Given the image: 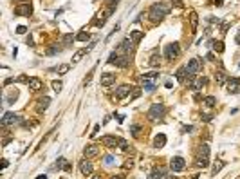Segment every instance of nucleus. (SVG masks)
I'll return each instance as SVG.
<instances>
[{
    "mask_svg": "<svg viewBox=\"0 0 240 179\" xmlns=\"http://www.w3.org/2000/svg\"><path fill=\"white\" fill-rule=\"evenodd\" d=\"M170 9H172V6H170V4H164V2L154 4V6L150 7V11H148V16H150V20L154 22V24H157V22H161L168 13H170Z\"/></svg>",
    "mask_w": 240,
    "mask_h": 179,
    "instance_id": "obj_1",
    "label": "nucleus"
},
{
    "mask_svg": "<svg viewBox=\"0 0 240 179\" xmlns=\"http://www.w3.org/2000/svg\"><path fill=\"white\" fill-rule=\"evenodd\" d=\"M166 114V107L161 105V103H154V105L150 107V110H148V119L150 121H157V119H163Z\"/></svg>",
    "mask_w": 240,
    "mask_h": 179,
    "instance_id": "obj_2",
    "label": "nucleus"
},
{
    "mask_svg": "<svg viewBox=\"0 0 240 179\" xmlns=\"http://www.w3.org/2000/svg\"><path fill=\"white\" fill-rule=\"evenodd\" d=\"M179 54H181V45H179V42H173V43H170V45L166 47V51H164V58H166L168 62H173Z\"/></svg>",
    "mask_w": 240,
    "mask_h": 179,
    "instance_id": "obj_3",
    "label": "nucleus"
},
{
    "mask_svg": "<svg viewBox=\"0 0 240 179\" xmlns=\"http://www.w3.org/2000/svg\"><path fill=\"white\" fill-rule=\"evenodd\" d=\"M170 168L173 170V172H182V170L186 168V161L181 158V156H175V158H172V161H170Z\"/></svg>",
    "mask_w": 240,
    "mask_h": 179,
    "instance_id": "obj_4",
    "label": "nucleus"
},
{
    "mask_svg": "<svg viewBox=\"0 0 240 179\" xmlns=\"http://www.w3.org/2000/svg\"><path fill=\"white\" fill-rule=\"evenodd\" d=\"M15 13L16 15H20V16H29L33 13V6L29 2H24V4H18L16 7H15Z\"/></svg>",
    "mask_w": 240,
    "mask_h": 179,
    "instance_id": "obj_5",
    "label": "nucleus"
},
{
    "mask_svg": "<svg viewBox=\"0 0 240 179\" xmlns=\"http://www.w3.org/2000/svg\"><path fill=\"white\" fill-rule=\"evenodd\" d=\"M134 47H136V43L132 42V38L128 36V38H125L123 42L119 43V53L128 54V53H132V51H134Z\"/></svg>",
    "mask_w": 240,
    "mask_h": 179,
    "instance_id": "obj_6",
    "label": "nucleus"
},
{
    "mask_svg": "<svg viewBox=\"0 0 240 179\" xmlns=\"http://www.w3.org/2000/svg\"><path fill=\"white\" fill-rule=\"evenodd\" d=\"M20 121V116L15 114V112H6L4 118H2V127H7V125H13V123H18Z\"/></svg>",
    "mask_w": 240,
    "mask_h": 179,
    "instance_id": "obj_7",
    "label": "nucleus"
},
{
    "mask_svg": "<svg viewBox=\"0 0 240 179\" xmlns=\"http://www.w3.org/2000/svg\"><path fill=\"white\" fill-rule=\"evenodd\" d=\"M101 143H103L105 147L116 148L117 145H119V137H116V136H103V137H101Z\"/></svg>",
    "mask_w": 240,
    "mask_h": 179,
    "instance_id": "obj_8",
    "label": "nucleus"
},
{
    "mask_svg": "<svg viewBox=\"0 0 240 179\" xmlns=\"http://www.w3.org/2000/svg\"><path fill=\"white\" fill-rule=\"evenodd\" d=\"M186 71H188L190 74H197L199 71H200V62H199L197 58L190 60V62L186 63Z\"/></svg>",
    "mask_w": 240,
    "mask_h": 179,
    "instance_id": "obj_9",
    "label": "nucleus"
},
{
    "mask_svg": "<svg viewBox=\"0 0 240 179\" xmlns=\"http://www.w3.org/2000/svg\"><path fill=\"white\" fill-rule=\"evenodd\" d=\"M80 170H81V174L83 176H90L92 174V170H94V167H92V163L89 161V159L85 158L81 163H80Z\"/></svg>",
    "mask_w": 240,
    "mask_h": 179,
    "instance_id": "obj_10",
    "label": "nucleus"
},
{
    "mask_svg": "<svg viewBox=\"0 0 240 179\" xmlns=\"http://www.w3.org/2000/svg\"><path fill=\"white\" fill-rule=\"evenodd\" d=\"M114 82H116V76L112 73H105V74H101V78H99V83L103 85V87H110Z\"/></svg>",
    "mask_w": 240,
    "mask_h": 179,
    "instance_id": "obj_11",
    "label": "nucleus"
},
{
    "mask_svg": "<svg viewBox=\"0 0 240 179\" xmlns=\"http://www.w3.org/2000/svg\"><path fill=\"white\" fill-rule=\"evenodd\" d=\"M27 87H29V91H40V89L43 87V82L40 80V78L33 76L31 80H29V83H27Z\"/></svg>",
    "mask_w": 240,
    "mask_h": 179,
    "instance_id": "obj_12",
    "label": "nucleus"
},
{
    "mask_svg": "<svg viewBox=\"0 0 240 179\" xmlns=\"http://www.w3.org/2000/svg\"><path fill=\"white\" fill-rule=\"evenodd\" d=\"M98 154H99V147H96V145H89V147H85V150H83V156L87 159L94 158Z\"/></svg>",
    "mask_w": 240,
    "mask_h": 179,
    "instance_id": "obj_13",
    "label": "nucleus"
},
{
    "mask_svg": "<svg viewBox=\"0 0 240 179\" xmlns=\"http://www.w3.org/2000/svg\"><path fill=\"white\" fill-rule=\"evenodd\" d=\"M238 91H240V78H231L229 83H228V92L235 94V92H238Z\"/></svg>",
    "mask_w": 240,
    "mask_h": 179,
    "instance_id": "obj_14",
    "label": "nucleus"
},
{
    "mask_svg": "<svg viewBox=\"0 0 240 179\" xmlns=\"http://www.w3.org/2000/svg\"><path fill=\"white\" fill-rule=\"evenodd\" d=\"M130 87L128 85H121V87H117V91H116V98L117 100H123V98H126V96L130 94Z\"/></svg>",
    "mask_w": 240,
    "mask_h": 179,
    "instance_id": "obj_15",
    "label": "nucleus"
},
{
    "mask_svg": "<svg viewBox=\"0 0 240 179\" xmlns=\"http://www.w3.org/2000/svg\"><path fill=\"white\" fill-rule=\"evenodd\" d=\"M204 85H206V78L200 76V78H197V80H193V82L190 83V87H191V91H200Z\"/></svg>",
    "mask_w": 240,
    "mask_h": 179,
    "instance_id": "obj_16",
    "label": "nucleus"
},
{
    "mask_svg": "<svg viewBox=\"0 0 240 179\" xmlns=\"http://www.w3.org/2000/svg\"><path fill=\"white\" fill-rule=\"evenodd\" d=\"M157 76H159V73H145L141 76V82L143 83H154L157 80Z\"/></svg>",
    "mask_w": 240,
    "mask_h": 179,
    "instance_id": "obj_17",
    "label": "nucleus"
},
{
    "mask_svg": "<svg viewBox=\"0 0 240 179\" xmlns=\"http://www.w3.org/2000/svg\"><path fill=\"white\" fill-rule=\"evenodd\" d=\"M166 145V136L164 134H157L154 137V148H163Z\"/></svg>",
    "mask_w": 240,
    "mask_h": 179,
    "instance_id": "obj_18",
    "label": "nucleus"
},
{
    "mask_svg": "<svg viewBox=\"0 0 240 179\" xmlns=\"http://www.w3.org/2000/svg\"><path fill=\"white\" fill-rule=\"evenodd\" d=\"M49 103H51V98H49V96H43L42 100L38 101V107H36V109H38V112H45V110H47V107H49Z\"/></svg>",
    "mask_w": 240,
    "mask_h": 179,
    "instance_id": "obj_19",
    "label": "nucleus"
},
{
    "mask_svg": "<svg viewBox=\"0 0 240 179\" xmlns=\"http://www.w3.org/2000/svg\"><path fill=\"white\" fill-rule=\"evenodd\" d=\"M116 7H117V0H114V2H108V6H107V9H105L103 13V20H107L112 13L116 11Z\"/></svg>",
    "mask_w": 240,
    "mask_h": 179,
    "instance_id": "obj_20",
    "label": "nucleus"
},
{
    "mask_svg": "<svg viewBox=\"0 0 240 179\" xmlns=\"http://www.w3.org/2000/svg\"><path fill=\"white\" fill-rule=\"evenodd\" d=\"M128 63H130V58H128V54H121V53H119V58L116 60L114 65H117V67H128Z\"/></svg>",
    "mask_w": 240,
    "mask_h": 179,
    "instance_id": "obj_21",
    "label": "nucleus"
},
{
    "mask_svg": "<svg viewBox=\"0 0 240 179\" xmlns=\"http://www.w3.org/2000/svg\"><path fill=\"white\" fill-rule=\"evenodd\" d=\"M148 63H150L152 67H159V63H161V56H159V51H157V49L152 53L150 60H148Z\"/></svg>",
    "mask_w": 240,
    "mask_h": 179,
    "instance_id": "obj_22",
    "label": "nucleus"
},
{
    "mask_svg": "<svg viewBox=\"0 0 240 179\" xmlns=\"http://www.w3.org/2000/svg\"><path fill=\"white\" fill-rule=\"evenodd\" d=\"M175 76H177V80L181 82V83H184V82H186V78H188V71H186V67H181L177 73H175Z\"/></svg>",
    "mask_w": 240,
    "mask_h": 179,
    "instance_id": "obj_23",
    "label": "nucleus"
},
{
    "mask_svg": "<svg viewBox=\"0 0 240 179\" xmlns=\"http://www.w3.org/2000/svg\"><path fill=\"white\" fill-rule=\"evenodd\" d=\"M143 36H145L143 31H137V29H136V31H130V38H132V42L136 43V45L143 40Z\"/></svg>",
    "mask_w": 240,
    "mask_h": 179,
    "instance_id": "obj_24",
    "label": "nucleus"
},
{
    "mask_svg": "<svg viewBox=\"0 0 240 179\" xmlns=\"http://www.w3.org/2000/svg\"><path fill=\"white\" fill-rule=\"evenodd\" d=\"M87 53H89V47H85V49H80L78 53H74V54H72V63H78Z\"/></svg>",
    "mask_w": 240,
    "mask_h": 179,
    "instance_id": "obj_25",
    "label": "nucleus"
},
{
    "mask_svg": "<svg viewBox=\"0 0 240 179\" xmlns=\"http://www.w3.org/2000/svg\"><path fill=\"white\" fill-rule=\"evenodd\" d=\"M197 156H202V158H209V145H208V143H202V145L199 147Z\"/></svg>",
    "mask_w": 240,
    "mask_h": 179,
    "instance_id": "obj_26",
    "label": "nucleus"
},
{
    "mask_svg": "<svg viewBox=\"0 0 240 179\" xmlns=\"http://www.w3.org/2000/svg\"><path fill=\"white\" fill-rule=\"evenodd\" d=\"M195 165H197V167H200V168H206V167L209 165V158L197 156V158H195Z\"/></svg>",
    "mask_w": 240,
    "mask_h": 179,
    "instance_id": "obj_27",
    "label": "nucleus"
},
{
    "mask_svg": "<svg viewBox=\"0 0 240 179\" xmlns=\"http://www.w3.org/2000/svg\"><path fill=\"white\" fill-rule=\"evenodd\" d=\"M190 24H191V29H193V31H197L199 16H197V13H195V11H191V13H190Z\"/></svg>",
    "mask_w": 240,
    "mask_h": 179,
    "instance_id": "obj_28",
    "label": "nucleus"
},
{
    "mask_svg": "<svg viewBox=\"0 0 240 179\" xmlns=\"http://www.w3.org/2000/svg\"><path fill=\"white\" fill-rule=\"evenodd\" d=\"M69 69H71V63H62L56 67V73H58V76H62V74L69 73Z\"/></svg>",
    "mask_w": 240,
    "mask_h": 179,
    "instance_id": "obj_29",
    "label": "nucleus"
},
{
    "mask_svg": "<svg viewBox=\"0 0 240 179\" xmlns=\"http://www.w3.org/2000/svg\"><path fill=\"white\" fill-rule=\"evenodd\" d=\"M215 80H217L219 85H224L226 83V73H224V71H219V73L215 74Z\"/></svg>",
    "mask_w": 240,
    "mask_h": 179,
    "instance_id": "obj_30",
    "label": "nucleus"
},
{
    "mask_svg": "<svg viewBox=\"0 0 240 179\" xmlns=\"http://www.w3.org/2000/svg\"><path fill=\"white\" fill-rule=\"evenodd\" d=\"M215 103H217V98H215V96H206V98H204V105L209 107V109L215 107Z\"/></svg>",
    "mask_w": 240,
    "mask_h": 179,
    "instance_id": "obj_31",
    "label": "nucleus"
},
{
    "mask_svg": "<svg viewBox=\"0 0 240 179\" xmlns=\"http://www.w3.org/2000/svg\"><path fill=\"white\" fill-rule=\"evenodd\" d=\"M76 40H78V42H89V40H90V33L81 31L78 36H76Z\"/></svg>",
    "mask_w": 240,
    "mask_h": 179,
    "instance_id": "obj_32",
    "label": "nucleus"
},
{
    "mask_svg": "<svg viewBox=\"0 0 240 179\" xmlns=\"http://www.w3.org/2000/svg\"><path fill=\"white\" fill-rule=\"evenodd\" d=\"M117 147L121 148V150H125V152H126V150H130V148H132V147H130V143H128L126 139H123V137H119V145H117Z\"/></svg>",
    "mask_w": 240,
    "mask_h": 179,
    "instance_id": "obj_33",
    "label": "nucleus"
},
{
    "mask_svg": "<svg viewBox=\"0 0 240 179\" xmlns=\"http://www.w3.org/2000/svg\"><path fill=\"white\" fill-rule=\"evenodd\" d=\"M65 165H67V159H65V158H58V159H56V165L52 167V170H56V168H63Z\"/></svg>",
    "mask_w": 240,
    "mask_h": 179,
    "instance_id": "obj_34",
    "label": "nucleus"
},
{
    "mask_svg": "<svg viewBox=\"0 0 240 179\" xmlns=\"http://www.w3.org/2000/svg\"><path fill=\"white\" fill-rule=\"evenodd\" d=\"M51 85H52V91H54V92H60V91L63 89V83L60 82V80H54Z\"/></svg>",
    "mask_w": 240,
    "mask_h": 179,
    "instance_id": "obj_35",
    "label": "nucleus"
},
{
    "mask_svg": "<svg viewBox=\"0 0 240 179\" xmlns=\"http://www.w3.org/2000/svg\"><path fill=\"white\" fill-rule=\"evenodd\" d=\"M222 167H224V163H222V161H217V163H215V167H213V170H211V176H217V172H219Z\"/></svg>",
    "mask_w": 240,
    "mask_h": 179,
    "instance_id": "obj_36",
    "label": "nucleus"
},
{
    "mask_svg": "<svg viewBox=\"0 0 240 179\" xmlns=\"http://www.w3.org/2000/svg\"><path fill=\"white\" fill-rule=\"evenodd\" d=\"M117 58H119V51H114V53H110V56H108V63H112V65H114Z\"/></svg>",
    "mask_w": 240,
    "mask_h": 179,
    "instance_id": "obj_37",
    "label": "nucleus"
},
{
    "mask_svg": "<svg viewBox=\"0 0 240 179\" xmlns=\"http://www.w3.org/2000/svg\"><path fill=\"white\" fill-rule=\"evenodd\" d=\"M143 91H145V92H154V91H155V85L154 83H143Z\"/></svg>",
    "mask_w": 240,
    "mask_h": 179,
    "instance_id": "obj_38",
    "label": "nucleus"
},
{
    "mask_svg": "<svg viewBox=\"0 0 240 179\" xmlns=\"http://www.w3.org/2000/svg\"><path fill=\"white\" fill-rule=\"evenodd\" d=\"M213 49H215L217 53H222V51H224V42H215L213 43Z\"/></svg>",
    "mask_w": 240,
    "mask_h": 179,
    "instance_id": "obj_39",
    "label": "nucleus"
},
{
    "mask_svg": "<svg viewBox=\"0 0 240 179\" xmlns=\"http://www.w3.org/2000/svg\"><path fill=\"white\" fill-rule=\"evenodd\" d=\"M72 42H74V36H72V34H67V36L63 38V45H65V47H67V45H71Z\"/></svg>",
    "mask_w": 240,
    "mask_h": 179,
    "instance_id": "obj_40",
    "label": "nucleus"
},
{
    "mask_svg": "<svg viewBox=\"0 0 240 179\" xmlns=\"http://www.w3.org/2000/svg\"><path fill=\"white\" fill-rule=\"evenodd\" d=\"M130 132H132L134 136H139V132H141V127H139V125H132V127H130Z\"/></svg>",
    "mask_w": 240,
    "mask_h": 179,
    "instance_id": "obj_41",
    "label": "nucleus"
},
{
    "mask_svg": "<svg viewBox=\"0 0 240 179\" xmlns=\"http://www.w3.org/2000/svg\"><path fill=\"white\" fill-rule=\"evenodd\" d=\"M29 80H31V78H27L25 74H20V76L16 78V82H22V83H29Z\"/></svg>",
    "mask_w": 240,
    "mask_h": 179,
    "instance_id": "obj_42",
    "label": "nucleus"
},
{
    "mask_svg": "<svg viewBox=\"0 0 240 179\" xmlns=\"http://www.w3.org/2000/svg\"><path fill=\"white\" fill-rule=\"evenodd\" d=\"M114 161H116V159H114V156H112V154H108V156H105V163H107V165H112Z\"/></svg>",
    "mask_w": 240,
    "mask_h": 179,
    "instance_id": "obj_43",
    "label": "nucleus"
},
{
    "mask_svg": "<svg viewBox=\"0 0 240 179\" xmlns=\"http://www.w3.org/2000/svg\"><path fill=\"white\" fill-rule=\"evenodd\" d=\"M132 167H134V161H132V159H128V161H125V165H123V168H125V170L132 168Z\"/></svg>",
    "mask_w": 240,
    "mask_h": 179,
    "instance_id": "obj_44",
    "label": "nucleus"
},
{
    "mask_svg": "<svg viewBox=\"0 0 240 179\" xmlns=\"http://www.w3.org/2000/svg\"><path fill=\"white\" fill-rule=\"evenodd\" d=\"M16 33L24 34V33H27V27H25V25H18V27H16Z\"/></svg>",
    "mask_w": 240,
    "mask_h": 179,
    "instance_id": "obj_45",
    "label": "nucleus"
},
{
    "mask_svg": "<svg viewBox=\"0 0 240 179\" xmlns=\"http://www.w3.org/2000/svg\"><path fill=\"white\" fill-rule=\"evenodd\" d=\"M206 60H209V62H215V54H213V53H208V54H206Z\"/></svg>",
    "mask_w": 240,
    "mask_h": 179,
    "instance_id": "obj_46",
    "label": "nucleus"
},
{
    "mask_svg": "<svg viewBox=\"0 0 240 179\" xmlns=\"http://www.w3.org/2000/svg\"><path fill=\"white\" fill-rule=\"evenodd\" d=\"M139 96H141V91L136 89V91H134V94H132V100H136V98H139Z\"/></svg>",
    "mask_w": 240,
    "mask_h": 179,
    "instance_id": "obj_47",
    "label": "nucleus"
},
{
    "mask_svg": "<svg viewBox=\"0 0 240 179\" xmlns=\"http://www.w3.org/2000/svg\"><path fill=\"white\" fill-rule=\"evenodd\" d=\"M202 119H204V121H211L213 116H211V114H202Z\"/></svg>",
    "mask_w": 240,
    "mask_h": 179,
    "instance_id": "obj_48",
    "label": "nucleus"
},
{
    "mask_svg": "<svg viewBox=\"0 0 240 179\" xmlns=\"http://www.w3.org/2000/svg\"><path fill=\"white\" fill-rule=\"evenodd\" d=\"M228 27H229V24H228V22H224V24H222V33L228 31Z\"/></svg>",
    "mask_w": 240,
    "mask_h": 179,
    "instance_id": "obj_49",
    "label": "nucleus"
},
{
    "mask_svg": "<svg viewBox=\"0 0 240 179\" xmlns=\"http://www.w3.org/2000/svg\"><path fill=\"white\" fill-rule=\"evenodd\" d=\"M208 22H211V24H215V22H217V24H219V18H215V16H209V18H208Z\"/></svg>",
    "mask_w": 240,
    "mask_h": 179,
    "instance_id": "obj_50",
    "label": "nucleus"
},
{
    "mask_svg": "<svg viewBox=\"0 0 240 179\" xmlns=\"http://www.w3.org/2000/svg\"><path fill=\"white\" fill-rule=\"evenodd\" d=\"M112 179H125V174H117V176H112Z\"/></svg>",
    "mask_w": 240,
    "mask_h": 179,
    "instance_id": "obj_51",
    "label": "nucleus"
},
{
    "mask_svg": "<svg viewBox=\"0 0 240 179\" xmlns=\"http://www.w3.org/2000/svg\"><path fill=\"white\" fill-rule=\"evenodd\" d=\"M71 168H72V167H71V163H67V165L63 167V170H65V172H71Z\"/></svg>",
    "mask_w": 240,
    "mask_h": 179,
    "instance_id": "obj_52",
    "label": "nucleus"
},
{
    "mask_svg": "<svg viewBox=\"0 0 240 179\" xmlns=\"http://www.w3.org/2000/svg\"><path fill=\"white\" fill-rule=\"evenodd\" d=\"M7 165H9V161H7V159H2V168H6Z\"/></svg>",
    "mask_w": 240,
    "mask_h": 179,
    "instance_id": "obj_53",
    "label": "nucleus"
},
{
    "mask_svg": "<svg viewBox=\"0 0 240 179\" xmlns=\"http://www.w3.org/2000/svg\"><path fill=\"white\" fill-rule=\"evenodd\" d=\"M98 130H99V125H96V127H94V132H92L90 136H96V134H98Z\"/></svg>",
    "mask_w": 240,
    "mask_h": 179,
    "instance_id": "obj_54",
    "label": "nucleus"
},
{
    "mask_svg": "<svg viewBox=\"0 0 240 179\" xmlns=\"http://www.w3.org/2000/svg\"><path fill=\"white\" fill-rule=\"evenodd\" d=\"M27 43H29V45H34V42H33V36H31V34H29V38H27Z\"/></svg>",
    "mask_w": 240,
    "mask_h": 179,
    "instance_id": "obj_55",
    "label": "nucleus"
},
{
    "mask_svg": "<svg viewBox=\"0 0 240 179\" xmlns=\"http://www.w3.org/2000/svg\"><path fill=\"white\" fill-rule=\"evenodd\" d=\"M173 4H175V6H177V7H182V2H181V0H175V2H173Z\"/></svg>",
    "mask_w": 240,
    "mask_h": 179,
    "instance_id": "obj_56",
    "label": "nucleus"
},
{
    "mask_svg": "<svg viewBox=\"0 0 240 179\" xmlns=\"http://www.w3.org/2000/svg\"><path fill=\"white\" fill-rule=\"evenodd\" d=\"M36 179H47V176H45V174H42V176H38Z\"/></svg>",
    "mask_w": 240,
    "mask_h": 179,
    "instance_id": "obj_57",
    "label": "nucleus"
},
{
    "mask_svg": "<svg viewBox=\"0 0 240 179\" xmlns=\"http://www.w3.org/2000/svg\"><path fill=\"white\" fill-rule=\"evenodd\" d=\"M237 43H240V34H238V36H237Z\"/></svg>",
    "mask_w": 240,
    "mask_h": 179,
    "instance_id": "obj_58",
    "label": "nucleus"
},
{
    "mask_svg": "<svg viewBox=\"0 0 240 179\" xmlns=\"http://www.w3.org/2000/svg\"><path fill=\"white\" fill-rule=\"evenodd\" d=\"M92 179H101V176H94V177H92Z\"/></svg>",
    "mask_w": 240,
    "mask_h": 179,
    "instance_id": "obj_59",
    "label": "nucleus"
},
{
    "mask_svg": "<svg viewBox=\"0 0 240 179\" xmlns=\"http://www.w3.org/2000/svg\"><path fill=\"white\" fill-rule=\"evenodd\" d=\"M238 69H240V63H238Z\"/></svg>",
    "mask_w": 240,
    "mask_h": 179,
    "instance_id": "obj_60",
    "label": "nucleus"
}]
</instances>
